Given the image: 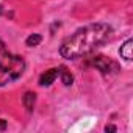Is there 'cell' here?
Returning a JSON list of instances; mask_svg holds the SVG:
<instances>
[{"label": "cell", "mask_w": 133, "mask_h": 133, "mask_svg": "<svg viewBox=\"0 0 133 133\" xmlns=\"http://www.w3.org/2000/svg\"><path fill=\"white\" fill-rule=\"evenodd\" d=\"M113 35V28L108 24H91L78 28L74 35L66 38L59 47V53L66 59H77L94 52L105 44Z\"/></svg>", "instance_id": "1"}, {"label": "cell", "mask_w": 133, "mask_h": 133, "mask_svg": "<svg viewBox=\"0 0 133 133\" xmlns=\"http://www.w3.org/2000/svg\"><path fill=\"white\" fill-rule=\"evenodd\" d=\"M25 71V61L8 52L5 42L0 41V86L17 80Z\"/></svg>", "instance_id": "2"}, {"label": "cell", "mask_w": 133, "mask_h": 133, "mask_svg": "<svg viewBox=\"0 0 133 133\" xmlns=\"http://www.w3.org/2000/svg\"><path fill=\"white\" fill-rule=\"evenodd\" d=\"M91 64L96 69H99L102 74H114L119 71V64L103 55H97V56L91 58Z\"/></svg>", "instance_id": "3"}, {"label": "cell", "mask_w": 133, "mask_h": 133, "mask_svg": "<svg viewBox=\"0 0 133 133\" xmlns=\"http://www.w3.org/2000/svg\"><path fill=\"white\" fill-rule=\"evenodd\" d=\"M56 77H58V69H49V71H45L41 77H39V85L41 86H50L55 80H56Z\"/></svg>", "instance_id": "4"}, {"label": "cell", "mask_w": 133, "mask_h": 133, "mask_svg": "<svg viewBox=\"0 0 133 133\" xmlns=\"http://www.w3.org/2000/svg\"><path fill=\"white\" fill-rule=\"evenodd\" d=\"M131 49H133V41H131V39H127V41L121 45L119 53H121V56H122L125 61H130V59H131Z\"/></svg>", "instance_id": "5"}, {"label": "cell", "mask_w": 133, "mask_h": 133, "mask_svg": "<svg viewBox=\"0 0 133 133\" xmlns=\"http://www.w3.org/2000/svg\"><path fill=\"white\" fill-rule=\"evenodd\" d=\"M22 103H24V107L27 108V111L31 113V111L35 110L36 94H35V92H25V96H24V99H22Z\"/></svg>", "instance_id": "6"}, {"label": "cell", "mask_w": 133, "mask_h": 133, "mask_svg": "<svg viewBox=\"0 0 133 133\" xmlns=\"http://www.w3.org/2000/svg\"><path fill=\"white\" fill-rule=\"evenodd\" d=\"M58 75L61 77V82H63L66 86H71V85H72L74 77H72V74L66 69V68H59V69H58Z\"/></svg>", "instance_id": "7"}, {"label": "cell", "mask_w": 133, "mask_h": 133, "mask_svg": "<svg viewBox=\"0 0 133 133\" xmlns=\"http://www.w3.org/2000/svg\"><path fill=\"white\" fill-rule=\"evenodd\" d=\"M41 39H42V38H41L39 35H31V36H28V38H27V41H25V42H27V45H28V47H36V45L41 42Z\"/></svg>", "instance_id": "8"}, {"label": "cell", "mask_w": 133, "mask_h": 133, "mask_svg": "<svg viewBox=\"0 0 133 133\" xmlns=\"http://www.w3.org/2000/svg\"><path fill=\"white\" fill-rule=\"evenodd\" d=\"M6 128V122L3 119H0V130H5Z\"/></svg>", "instance_id": "9"}, {"label": "cell", "mask_w": 133, "mask_h": 133, "mask_svg": "<svg viewBox=\"0 0 133 133\" xmlns=\"http://www.w3.org/2000/svg\"><path fill=\"white\" fill-rule=\"evenodd\" d=\"M105 130H107V131H116V127H114V125H107Z\"/></svg>", "instance_id": "10"}]
</instances>
